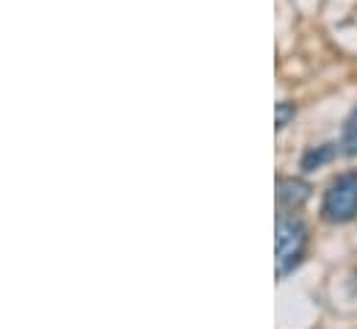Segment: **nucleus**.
Wrapping results in <instances>:
<instances>
[{
    "instance_id": "20e7f679",
    "label": "nucleus",
    "mask_w": 357,
    "mask_h": 329,
    "mask_svg": "<svg viewBox=\"0 0 357 329\" xmlns=\"http://www.w3.org/2000/svg\"><path fill=\"white\" fill-rule=\"evenodd\" d=\"M335 144H321V147H316V150H310V153H305V158H302V169H316V166L327 164V161H333L335 158Z\"/></svg>"
},
{
    "instance_id": "f257e3e1",
    "label": "nucleus",
    "mask_w": 357,
    "mask_h": 329,
    "mask_svg": "<svg viewBox=\"0 0 357 329\" xmlns=\"http://www.w3.org/2000/svg\"><path fill=\"white\" fill-rule=\"evenodd\" d=\"M307 247V227L302 219L280 213L277 216V236H274V249H277V277L291 274Z\"/></svg>"
},
{
    "instance_id": "423d86ee",
    "label": "nucleus",
    "mask_w": 357,
    "mask_h": 329,
    "mask_svg": "<svg viewBox=\"0 0 357 329\" xmlns=\"http://www.w3.org/2000/svg\"><path fill=\"white\" fill-rule=\"evenodd\" d=\"M274 114H277V130H282V128L294 119L296 108H294V102H277V105H274Z\"/></svg>"
},
{
    "instance_id": "7ed1b4c3",
    "label": "nucleus",
    "mask_w": 357,
    "mask_h": 329,
    "mask_svg": "<svg viewBox=\"0 0 357 329\" xmlns=\"http://www.w3.org/2000/svg\"><path fill=\"white\" fill-rule=\"evenodd\" d=\"M307 199H310V185L305 180H299V177H280L277 180V202H280V208L296 211Z\"/></svg>"
},
{
    "instance_id": "f03ea898",
    "label": "nucleus",
    "mask_w": 357,
    "mask_h": 329,
    "mask_svg": "<svg viewBox=\"0 0 357 329\" xmlns=\"http://www.w3.org/2000/svg\"><path fill=\"white\" fill-rule=\"evenodd\" d=\"M321 216L330 224H347L357 216V171H344L324 194Z\"/></svg>"
},
{
    "instance_id": "39448f33",
    "label": "nucleus",
    "mask_w": 357,
    "mask_h": 329,
    "mask_svg": "<svg viewBox=\"0 0 357 329\" xmlns=\"http://www.w3.org/2000/svg\"><path fill=\"white\" fill-rule=\"evenodd\" d=\"M344 150L349 155H357V111L349 116V122L344 128Z\"/></svg>"
}]
</instances>
